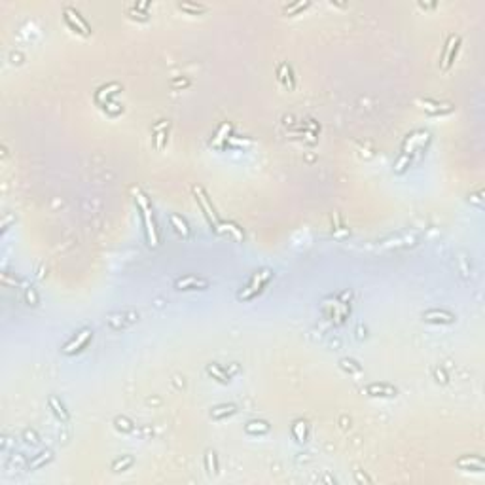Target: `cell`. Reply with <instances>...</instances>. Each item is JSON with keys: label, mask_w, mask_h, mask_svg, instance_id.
<instances>
[{"label": "cell", "mask_w": 485, "mask_h": 485, "mask_svg": "<svg viewBox=\"0 0 485 485\" xmlns=\"http://www.w3.org/2000/svg\"><path fill=\"white\" fill-rule=\"evenodd\" d=\"M178 8L184 10V12H190V13L207 12V6H203V4H194V2H180V4H178Z\"/></svg>", "instance_id": "cell-23"}, {"label": "cell", "mask_w": 485, "mask_h": 485, "mask_svg": "<svg viewBox=\"0 0 485 485\" xmlns=\"http://www.w3.org/2000/svg\"><path fill=\"white\" fill-rule=\"evenodd\" d=\"M133 195H135V201H137V207L140 208L142 220H144V230H146L148 244H150L152 248H158L159 246V230H158V224H156V218H154V210H152V207H150V201H148V197L142 194L140 188H133Z\"/></svg>", "instance_id": "cell-1"}, {"label": "cell", "mask_w": 485, "mask_h": 485, "mask_svg": "<svg viewBox=\"0 0 485 485\" xmlns=\"http://www.w3.org/2000/svg\"><path fill=\"white\" fill-rule=\"evenodd\" d=\"M116 424H118V428H123L127 432H135V428L131 426V423L127 419H116Z\"/></svg>", "instance_id": "cell-32"}, {"label": "cell", "mask_w": 485, "mask_h": 485, "mask_svg": "<svg viewBox=\"0 0 485 485\" xmlns=\"http://www.w3.org/2000/svg\"><path fill=\"white\" fill-rule=\"evenodd\" d=\"M154 146H156V150H163V146L167 142V129H163V131H158V133H154Z\"/></svg>", "instance_id": "cell-29"}, {"label": "cell", "mask_w": 485, "mask_h": 485, "mask_svg": "<svg viewBox=\"0 0 485 485\" xmlns=\"http://www.w3.org/2000/svg\"><path fill=\"white\" fill-rule=\"evenodd\" d=\"M135 462V459L131 455H123V459H118V461H114L112 464V470L114 472H121V470H125V468H129L131 464Z\"/></svg>", "instance_id": "cell-22"}, {"label": "cell", "mask_w": 485, "mask_h": 485, "mask_svg": "<svg viewBox=\"0 0 485 485\" xmlns=\"http://www.w3.org/2000/svg\"><path fill=\"white\" fill-rule=\"evenodd\" d=\"M48 404H49V408H51V412L55 413L57 417H59L61 421H69L70 419V415H69V412H67V408H65V404L57 398V396H49V400H48Z\"/></svg>", "instance_id": "cell-15"}, {"label": "cell", "mask_w": 485, "mask_h": 485, "mask_svg": "<svg viewBox=\"0 0 485 485\" xmlns=\"http://www.w3.org/2000/svg\"><path fill=\"white\" fill-rule=\"evenodd\" d=\"M428 137H430L428 131H417V133H413V135H408L406 142H404V146H402V154H406V156H413V154H415V150L423 148V144L428 140Z\"/></svg>", "instance_id": "cell-8"}, {"label": "cell", "mask_w": 485, "mask_h": 485, "mask_svg": "<svg viewBox=\"0 0 485 485\" xmlns=\"http://www.w3.org/2000/svg\"><path fill=\"white\" fill-rule=\"evenodd\" d=\"M169 220H171L173 228L176 230V233H178V235H182L184 239H188V237H190V228H188V222L182 218L180 214H171Z\"/></svg>", "instance_id": "cell-16"}, {"label": "cell", "mask_w": 485, "mask_h": 485, "mask_svg": "<svg viewBox=\"0 0 485 485\" xmlns=\"http://www.w3.org/2000/svg\"><path fill=\"white\" fill-rule=\"evenodd\" d=\"M233 413H237V408L233 404H220V406L210 410V417L212 419H224V417H230Z\"/></svg>", "instance_id": "cell-17"}, {"label": "cell", "mask_w": 485, "mask_h": 485, "mask_svg": "<svg viewBox=\"0 0 485 485\" xmlns=\"http://www.w3.org/2000/svg\"><path fill=\"white\" fill-rule=\"evenodd\" d=\"M230 131H231V125H230V123H224V125L220 127V131L216 133V137L212 139V146H220V140L228 139V137H226V133L230 135Z\"/></svg>", "instance_id": "cell-27"}, {"label": "cell", "mask_w": 485, "mask_h": 485, "mask_svg": "<svg viewBox=\"0 0 485 485\" xmlns=\"http://www.w3.org/2000/svg\"><path fill=\"white\" fill-rule=\"evenodd\" d=\"M455 464L459 468H462V470H476V472L485 470V462L480 455H464L461 459H457Z\"/></svg>", "instance_id": "cell-11"}, {"label": "cell", "mask_w": 485, "mask_h": 485, "mask_svg": "<svg viewBox=\"0 0 485 485\" xmlns=\"http://www.w3.org/2000/svg\"><path fill=\"white\" fill-rule=\"evenodd\" d=\"M104 110H106V112H110L112 116H116V114H120L123 108H121L120 104H116V103H110V101H108V103L104 104Z\"/></svg>", "instance_id": "cell-31"}, {"label": "cell", "mask_w": 485, "mask_h": 485, "mask_svg": "<svg viewBox=\"0 0 485 485\" xmlns=\"http://www.w3.org/2000/svg\"><path fill=\"white\" fill-rule=\"evenodd\" d=\"M311 4L309 2H296V4H288L286 8H284V13H288V15H296L298 12H302L305 8H309Z\"/></svg>", "instance_id": "cell-26"}, {"label": "cell", "mask_w": 485, "mask_h": 485, "mask_svg": "<svg viewBox=\"0 0 485 485\" xmlns=\"http://www.w3.org/2000/svg\"><path fill=\"white\" fill-rule=\"evenodd\" d=\"M51 457H53V455H51V451H44V453H40V457H36L33 462H29V468H31V470L40 468L42 464H46V462L51 461Z\"/></svg>", "instance_id": "cell-24"}, {"label": "cell", "mask_w": 485, "mask_h": 485, "mask_svg": "<svg viewBox=\"0 0 485 485\" xmlns=\"http://www.w3.org/2000/svg\"><path fill=\"white\" fill-rule=\"evenodd\" d=\"M65 21L69 23V27H70L72 31H78L80 35H84V36H89V35H91V27H89L87 21L78 13V10H74V8H65Z\"/></svg>", "instance_id": "cell-4"}, {"label": "cell", "mask_w": 485, "mask_h": 485, "mask_svg": "<svg viewBox=\"0 0 485 485\" xmlns=\"http://www.w3.org/2000/svg\"><path fill=\"white\" fill-rule=\"evenodd\" d=\"M271 277H273V271H271L269 267H264V269L256 271L254 275H252V279H250V282L237 294V298H239L241 302H248V300L256 298L258 294H262V290L266 288V284L271 280Z\"/></svg>", "instance_id": "cell-2"}, {"label": "cell", "mask_w": 485, "mask_h": 485, "mask_svg": "<svg viewBox=\"0 0 485 485\" xmlns=\"http://www.w3.org/2000/svg\"><path fill=\"white\" fill-rule=\"evenodd\" d=\"M410 163H412V156L402 154L400 158H398V161L394 163V171H396V173H404L406 167H410Z\"/></svg>", "instance_id": "cell-28"}, {"label": "cell", "mask_w": 485, "mask_h": 485, "mask_svg": "<svg viewBox=\"0 0 485 485\" xmlns=\"http://www.w3.org/2000/svg\"><path fill=\"white\" fill-rule=\"evenodd\" d=\"M423 318L426 322H453L455 320V315H451L449 311H438V309H430V311H424Z\"/></svg>", "instance_id": "cell-13"}, {"label": "cell", "mask_w": 485, "mask_h": 485, "mask_svg": "<svg viewBox=\"0 0 485 485\" xmlns=\"http://www.w3.org/2000/svg\"><path fill=\"white\" fill-rule=\"evenodd\" d=\"M340 366L343 370H347V372H352V374H360L362 372V368L354 362V360H351V358H341Z\"/></svg>", "instance_id": "cell-25"}, {"label": "cell", "mask_w": 485, "mask_h": 485, "mask_svg": "<svg viewBox=\"0 0 485 485\" xmlns=\"http://www.w3.org/2000/svg\"><path fill=\"white\" fill-rule=\"evenodd\" d=\"M163 129H169V121L167 120H161L159 123H156L152 127V133H158V131H163Z\"/></svg>", "instance_id": "cell-33"}, {"label": "cell", "mask_w": 485, "mask_h": 485, "mask_svg": "<svg viewBox=\"0 0 485 485\" xmlns=\"http://www.w3.org/2000/svg\"><path fill=\"white\" fill-rule=\"evenodd\" d=\"M194 194H195V199H197L199 207H201V210H203V214H205L207 220H208V224H210L214 230H218V226H220L218 214H216L214 207H212V203H210V199L207 197L205 190H203L201 186H194Z\"/></svg>", "instance_id": "cell-3"}, {"label": "cell", "mask_w": 485, "mask_h": 485, "mask_svg": "<svg viewBox=\"0 0 485 485\" xmlns=\"http://www.w3.org/2000/svg\"><path fill=\"white\" fill-rule=\"evenodd\" d=\"M277 76H279V80L282 84L286 85V87H294V76H292V69L286 65V63H280L279 65V70H277Z\"/></svg>", "instance_id": "cell-20"}, {"label": "cell", "mask_w": 485, "mask_h": 485, "mask_svg": "<svg viewBox=\"0 0 485 485\" xmlns=\"http://www.w3.org/2000/svg\"><path fill=\"white\" fill-rule=\"evenodd\" d=\"M292 434L296 438V442H300V444L307 442V423L302 421V419L294 421V424H292Z\"/></svg>", "instance_id": "cell-19"}, {"label": "cell", "mask_w": 485, "mask_h": 485, "mask_svg": "<svg viewBox=\"0 0 485 485\" xmlns=\"http://www.w3.org/2000/svg\"><path fill=\"white\" fill-rule=\"evenodd\" d=\"M205 468L208 476H216L218 474V459H216V451L208 449L205 455Z\"/></svg>", "instance_id": "cell-21"}, {"label": "cell", "mask_w": 485, "mask_h": 485, "mask_svg": "<svg viewBox=\"0 0 485 485\" xmlns=\"http://www.w3.org/2000/svg\"><path fill=\"white\" fill-rule=\"evenodd\" d=\"M269 423L267 421H262V419H258V421H250V423H246L244 426V430H246V434H267L269 432Z\"/></svg>", "instance_id": "cell-18"}, {"label": "cell", "mask_w": 485, "mask_h": 485, "mask_svg": "<svg viewBox=\"0 0 485 485\" xmlns=\"http://www.w3.org/2000/svg\"><path fill=\"white\" fill-rule=\"evenodd\" d=\"M91 338H93V330H91V328H84V330H80L72 340L63 347V352H65V354H74V352H80L85 345L89 343Z\"/></svg>", "instance_id": "cell-5"}, {"label": "cell", "mask_w": 485, "mask_h": 485, "mask_svg": "<svg viewBox=\"0 0 485 485\" xmlns=\"http://www.w3.org/2000/svg\"><path fill=\"white\" fill-rule=\"evenodd\" d=\"M364 392L370 394V396H387V398H392V396L398 394L396 387H392L388 383H370L368 387L364 388Z\"/></svg>", "instance_id": "cell-10"}, {"label": "cell", "mask_w": 485, "mask_h": 485, "mask_svg": "<svg viewBox=\"0 0 485 485\" xmlns=\"http://www.w3.org/2000/svg\"><path fill=\"white\" fill-rule=\"evenodd\" d=\"M220 228H226V230H230L231 233L235 235V239H237V241H241V239H242V233L237 230V226H233V224H222V222H220L218 230H220Z\"/></svg>", "instance_id": "cell-30"}, {"label": "cell", "mask_w": 485, "mask_h": 485, "mask_svg": "<svg viewBox=\"0 0 485 485\" xmlns=\"http://www.w3.org/2000/svg\"><path fill=\"white\" fill-rule=\"evenodd\" d=\"M207 374L212 376L216 381H220V383H230V379H231L230 374H228L222 366H218V364H214V362L207 364Z\"/></svg>", "instance_id": "cell-14"}, {"label": "cell", "mask_w": 485, "mask_h": 485, "mask_svg": "<svg viewBox=\"0 0 485 485\" xmlns=\"http://www.w3.org/2000/svg\"><path fill=\"white\" fill-rule=\"evenodd\" d=\"M118 91H121V85L120 84H108V85H103V87H99L97 89V93H95V101H97L99 104H106L108 103V99L114 95V93H118Z\"/></svg>", "instance_id": "cell-12"}, {"label": "cell", "mask_w": 485, "mask_h": 485, "mask_svg": "<svg viewBox=\"0 0 485 485\" xmlns=\"http://www.w3.org/2000/svg\"><path fill=\"white\" fill-rule=\"evenodd\" d=\"M173 85L176 87V85H182V87H186V85H190V80H174Z\"/></svg>", "instance_id": "cell-35"}, {"label": "cell", "mask_w": 485, "mask_h": 485, "mask_svg": "<svg viewBox=\"0 0 485 485\" xmlns=\"http://www.w3.org/2000/svg\"><path fill=\"white\" fill-rule=\"evenodd\" d=\"M470 201L476 203L480 208H484V203H482V192H480V194H476V195H470Z\"/></svg>", "instance_id": "cell-34"}, {"label": "cell", "mask_w": 485, "mask_h": 485, "mask_svg": "<svg viewBox=\"0 0 485 485\" xmlns=\"http://www.w3.org/2000/svg\"><path fill=\"white\" fill-rule=\"evenodd\" d=\"M461 48V36L459 35H451L448 38V44L444 48V53H442V61H444V69L448 70L451 69V65L455 63V57H457V51Z\"/></svg>", "instance_id": "cell-7"}, {"label": "cell", "mask_w": 485, "mask_h": 485, "mask_svg": "<svg viewBox=\"0 0 485 485\" xmlns=\"http://www.w3.org/2000/svg\"><path fill=\"white\" fill-rule=\"evenodd\" d=\"M174 286L178 290H205V288H208V279L197 277V275H186V277L176 279Z\"/></svg>", "instance_id": "cell-6"}, {"label": "cell", "mask_w": 485, "mask_h": 485, "mask_svg": "<svg viewBox=\"0 0 485 485\" xmlns=\"http://www.w3.org/2000/svg\"><path fill=\"white\" fill-rule=\"evenodd\" d=\"M417 104H421V108L432 116H440V114H449L453 112V104L451 103H436V101H430V99H419Z\"/></svg>", "instance_id": "cell-9"}]
</instances>
